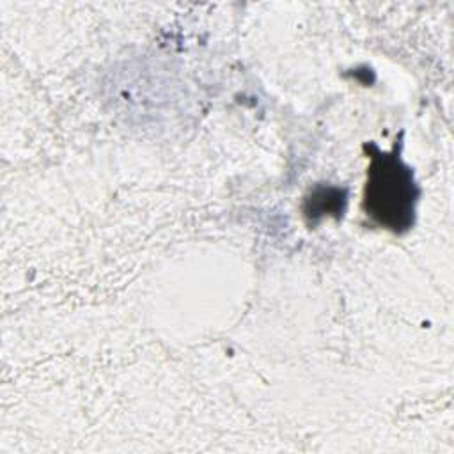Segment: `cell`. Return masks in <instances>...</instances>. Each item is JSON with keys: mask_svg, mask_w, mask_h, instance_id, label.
Here are the masks:
<instances>
[{"mask_svg": "<svg viewBox=\"0 0 454 454\" xmlns=\"http://www.w3.org/2000/svg\"><path fill=\"white\" fill-rule=\"evenodd\" d=\"M419 188L413 172L395 151L381 153L371 145V160L362 195L364 213L380 227L406 232L415 220Z\"/></svg>", "mask_w": 454, "mask_h": 454, "instance_id": "obj_1", "label": "cell"}]
</instances>
